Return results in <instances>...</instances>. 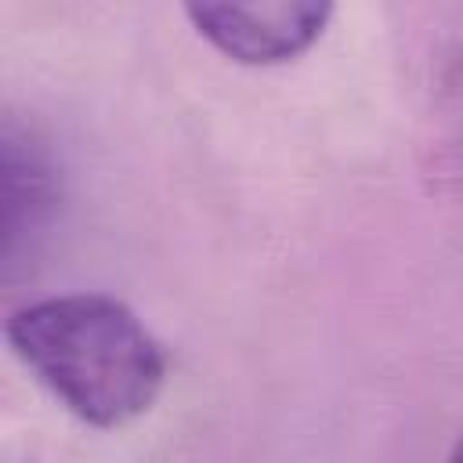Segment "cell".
<instances>
[{
	"mask_svg": "<svg viewBox=\"0 0 463 463\" xmlns=\"http://www.w3.org/2000/svg\"><path fill=\"white\" fill-rule=\"evenodd\" d=\"M14 358L83 423L119 430L166 387L170 354L137 311L109 293H61L11 311Z\"/></svg>",
	"mask_w": 463,
	"mask_h": 463,
	"instance_id": "cell-1",
	"label": "cell"
},
{
	"mask_svg": "<svg viewBox=\"0 0 463 463\" xmlns=\"http://www.w3.org/2000/svg\"><path fill=\"white\" fill-rule=\"evenodd\" d=\"M192 29L239 65H282L304 54L329 25L326 0H260V4H184Z\"/></svg>",
	"mask_w": 463,
	"mask_h": 463,
	"instance_id": "cell-2",
	"label": "cell"
},
{
	"mask_svg": "<svg viewBox=\"0 0 463 463\" xmlns=\"http://www.w3.org/2000/svg\"><path fill=\"white\" fill-rule=\"evenodd\" d=\"M445 463H463V430H459V438H456V445H452V452H449Z\"/></svg>",
	"mask_w": 463,
	"mask_h": 463,
	"instance_id": "cell-3",
	"label": "cell"
}]
</instances>
